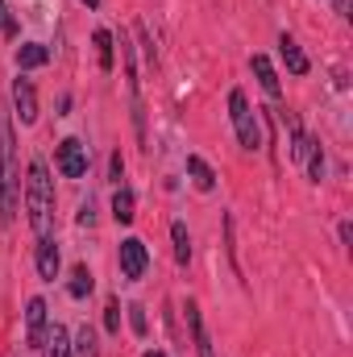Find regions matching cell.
Listing matches in <instances>:
<instances>
[{"mask_svg":"<svg viewBox=\"0 0 353 357\" xmlns=\"http://www.w3.org/2000/svg\"><path fill=\"white\" fill-rule=\"evenodd\" d=\"M25 212H29L33 233L46 237L50 233V216H54V178H50L42 158H33L29 171H25Z\"/></svg>","mask_w":353,"mask_h":357,"instance_id":"1","label":"cell"},{"mask_svg":"<svg viewBox=\"0 0 353 357\" xmlns=\"http://www.w3.org/2000/svg\"><path fill=\"white\" fill-rule=\"evenodd\" d=\"M17 212V162H13V129L0 116V225H8Z\"/></svg>","mask_w":353,"mask_h":357,"instance_id":"2","label":"cell"},{"mask_svg":"<svg viewBox=\"0 0 353 357\" xmlns=\"http://www.w3.org/2000/svg\"><path fill=\"white\" fill-rule=\"evenodd\" d=\"M229 116H233L237 142H241L246 150H258V146H262V129H258V116H254L246 91H233V96H229Z\"/></svg>","mask_w":353,"mask_h":357,"instance_id":"3","label":"cell"},{"mask_svg":"<svg viewBox=\"0 0 353 357\" xmlns=\"http://www.w3.org/2000/svg\"><path fill=\"white\" fill-rule=\"evenodd\" d=\"M59 171H63L67 178L88 175V146H84L80 137H67V142L59 146Z\"/></svg>","mask_w":353,"mask_h":357,"instance_id":"4","label":"cell"},{"mask_svg":"<svg viewBox=\"0 0 353 357\" xmlns=\"http://www.w3.org/2000/svg\"><path fill=\"white\" fill-rule=\"evenodd\" d=\"M150 266V254H146V241H137V237H125L121 241V274L133 282V278H142Z\"/></svg>","mask_w":353,"mask_h":357,"instance_id":"5","label":"cell"},{"mask_svg":"<svg viewBox=\"0 0 353 357\" xmlns=\"http://www.w3.org/2000/svg\"><path fill=\"white\" fill-rule=\"evenodd\" d=\"M25 341H29V349H42V341H46V299H29V307H25Z\"/></svg>","mask_w":353,"mask_h":357,"instance_id":"6","label":"cell"},{"mask_svg":"<svg viewBox=\"0 0 353 357\" xmlns=\"http://www.w3.org/2000/svg\"><path fill=\"white\" fill-rule=\"evenodd\" d=\"M13 104H17L21 125H33V121H38V96H33V84H29V79H17V84H13Z\"/></svg>","mask_w":353,"mask_h":357,"instance_id":"7","label":"cell"},{"mask_svg":"<svg viewBox=\"0 0 353 357\" xmlns=\"http://www.w3.org/2000/svg\"><path fill=\"white\" fill-rule=\"evenodd\" d=\"M38 274H42L46 282L59 278V245H54V237H42V241H38Z\"/></svg>","mask_w":353,"mask_h":357,"instance_id":"8","label":"cell"},{"mask_svg":"<svg viewBox=\"0 0 353 357\" xmlns=\"http://www.w3.org/2000/svg\"><path fill=\"white\" fill-rule=\"evenodd\" d=\"M278 54H283V63H287V71H291V75H308V54L299 50V42H295V38H287V33H283V38H278Z\"/></svg>","mask_w":353,"mask_h":357,"instance_id":"9","label":"cell"},{"mask_svg":"<svg viewBox=\"0 0 353 357\" xmlns=\"http://www.w3.org/2000/svg\"><path fill=\"white\" fill-rule=\"evenodd\" d=\"M254 75H258V84H262L266 96L278 104V100H283V84H278V75H274V67H270L266 54H254Z\"/></svg>","mask_w":353,"mask_h":357,"instance_id":"10","label":"cell"},{"mask_svg":"<svg viewBox=\"0 0 353 357\" xmlns=\"http://www.w3.org/2000/svg\"><path fill=\"white\" fill-rule=\"evenodd\" d=\"M71 337H67V328L63 324H54V328H46V341H42V357H71Z\"/></svg>","mask_w":353,"mask_h":357,"instance_id":"11","label":"cell"},{"mask_svg":"<svg viewBox=\"0 0 353 357\" xmlns=\"http://www.w3.org/2000/svg\"><path fill=\"white\" fill-rule=\"evenodd\" d=\"M187 324H191V341H195V354L212 357V341H208V328H204V316L195 303H187Z\"/></svg>","mask_w":353,"mask_h":357,"instance_id":"12","label":"cell"},{"mask_svg":"<svg viewBox=\"0 0 353 357\" xmlns=\"http://www.w3.org/2000/svg\"><path fill=\"white\" fill-rule=\"evenodd\" d=\"M46 63H50V50H46V46H38V42H25V46L17 50V67H21V71L46 67Z\"/></svg>","mask_w":353,"mask_h":357,"instance_id":"13","label":"cell"},{"mask_svg":"<svg viewBox=\"0 0 353 357\" xmlns=\"http://www.w3.org/2000/svg\"><path fill=\"white\" fill-rule=\"evenodd\" d=\"M187 175H191V183H195L200 191H212V187H216V175H212V167H208L200 154H191V158H187Z\"/></svg>","mask_w":353,"mask_h":357,"instance_id":"14","label":"cell"},{"mask_svg":"<svg viewBox=\"0 0 353 357\" xmlns=\"http://www.w3.org/2000/svg\"><path fill=\"white\" fill-rule=\"evenodd\" d=\"M133 208H137V204H133V191L121 187V191L112 195V216H117V225H133V216H137Z\"/></svg>","mask_w":353,"mask_h":357,"instance_id":"15","label":"cell"},{"mask_svg":"<svg viewBox=\"0 0 353 357\" xmlns=\"http://www.w3.org/2000/svg\"><path fill=\"white\" fill-rule=\"evenodd\" d=\"M171 237H175V262L187 266V262H191V237H187V225H183V220L171 225Z\"/></svg>","mask_w":353,"mask_h":357,"instance_id":"16","label":"cell"},{"mask_svg":"<svg viewBox=\"0 0 353 357\" xmlns=\"http://www.w3.org/2000/svg\"><path fill=\"white\" fill-rule=\"evenodd\" d=\"M96 54H100V71H112V33L108 29H96Z\"/></svg>","mask_w":353,"mask_h":357,"instance_id":"17","label":"cell"},{"mask_svg":"<svg viewBox=\"0 0 353 357\" xmlns=\"http://www.w3.org/2000/svg\"><path fill=\"white\" fill-rule=\"evenodd\" d=\"M75 299H84V295H91V270L88 266H75V274H71V287H67Z\"/></svg>","mask_w":353,"mask_h":357,"instance_id":"18","label":"cell"},{"mask_svg":"<svg viewBox=\"0 0 353 357\" xmlns=\"http://www.w3.org/2000/svg\"><path fill=\"white\" fill-rule=\"evenodd\" d=\"M303 162H308V175L316 178V183L324 178V154H320V142H312V146H308V158H303Z\"/></svg>","mask_w":353,"mask_h":357,"instance_id":"19","label":"cell"},{"mask_svg":"<svg viewBox=\"0 0 353 357\" xmlns=\"http://www.w3.org/2000/svg\"><path fill=\"white\" fill-rule=\"evenodd\" d=\"M75 354H84V357H96V333L91 328H80V337H75V345H71Z\"/></svg>","mask_w":353,"mask_h":357,"instance_id":"20","label":"cell"},{"mask_svg":"<svg viewBox=\"0 0 353 357\" xmlns=\"http://www.w3.org/2000/svg\"><path fill=\"white\" fill-rule=\"evenodd\" d=\"M104 324H108V333H117V328H121V303H117V299L108 303V312H104Z\"/></svg>","mask_w":353,"mask_h":357,"instance_id":"21","label":"cell"},{"mask_svg":"<svg viewBox=\"0 0 353 357\" xmlns=\"http://www.w3.org/2000/svg\"><path fill=\"white\" fill-rule=\"evenodd\" d=\"M129 324H133V333H137V337H142V333H146V312H142V307H137V303H133V307H129Z\"/></svg>","mask_w":353,"mask_h":357,"instance_id":"22","label":"cell"},{"mask_svg":"<svg viewBox=\"0 0 353 357\" xmlns=\"http://www.w3.org/2000/svg\"><path fill=\"white\" fill-rule=\"evenodd\" d=\"M91 220H96V212H91V199H88V204L80 208V225H91Z\"/></svg>","mask_w":353,"mask_h":357,"instance_id":"23","label":"cell"},{"mask_svg":"<svg viewBox=\"0 0 353 357\" xmlns=\"http://www.w3.org/2000/svg\"><path fill=\"white\" fill-rule=\"evenodd\" d=\"M121 175H125V162H121V154H112V178L121 183Z\"/></svg>","mask_w":353,"mask_h":357,"instance_id":"24","label":"cell"},{"mask_svg":"<svg viewBox=\"0 0 353 357\" xmlns=\"http://www.w3.org/2000/svg\"><path fill=\"white\" fill-rule=\"evenodd\" d=\"M0 29H4V33H17V25H13V21L4 17V4H0Z\"/></svg>","mask_w":353,"mask_h":357,"instance_id":"25","label":"cell"},{"mask_svg":"<svg viewBox=\"0 0 353 357\" xmlns=\"http://www.w3.org/2000/svg\"><path fill=\"white\" fill-rule=\"evenodd\" d=\"M337 13L345 17V13H350V0H337Z\"/></svg>","mask_w":353,"mask_h":357,"instance_id":"26","label":"cell"},{"mask_svg":"<svg viewBox=\"0 0 353 357\" xmlns=\"http://www.w3.org/2000/svg\"><path fill=\"white\" fill-rule=\"evenodd\" d=\"M80 4H88V8H96V4H100V0H80Z\"/></svg>","mask_w":353,"mask_h":357,"instance_id":"27","label":"cell"},{"mask_svg":"<svg viewBox=\"0 0 353 357\" xmlns=\"http://www.w3.org/2000/svg\"><path fill=\"white\" fill-rule=\"evenodd\" d=\"M146 357H167V354H146Z\"/></svg>","mask_w":353,"mask_h":357,"instance_id":"28","label":"cell"}]
</instances>
